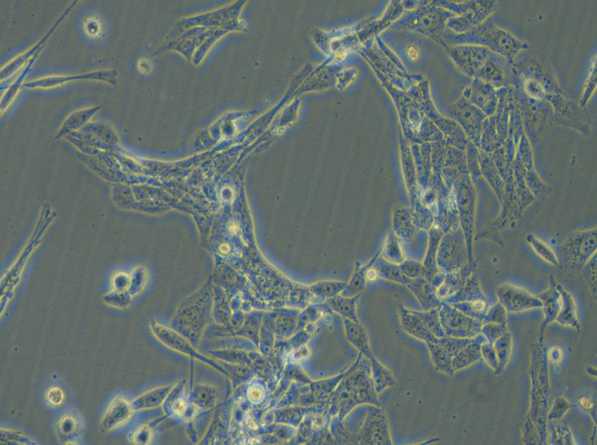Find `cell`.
Masks as SVG:
<instances>
[{
	"label": "cell",
	"instance_id": "6da1fadb",
	"mask_svg": "<svg viewBox=\"0 0 597 445\" xmlns=\"http://www.w3.org/2000/svg\"><path fill=\"white\" fill-rule=\"evenodd\" d=\"M454 39L460 44L485 47L491 52L504 57L512 65L518 55L530 48L529 44L507 30L498 27L489 18L471 31L455 35Z\"/></svg>",
	"mask_w": 597,
	"mask_h": 445
},
{
	"label": "cell",
	"instance_id": "7a4b0ae2",
	"mask_svg": "<svg viewBox=\"0 0 597 445\" xmlns=\"http://www.w3.org/2000/svg\"><path fill=\"white\" fill-rule=\"evenodd\" d=\"M498 103L496 112L483 123L481 143L485 148H496L507 137L509 119L514 103L513 86L498 89Z\"/></svg>",
	"mask_w": 597,
	"mask_h": 445
},
{
	"label": "cell",
	"instance_id": "3957f363",
	"mask_svg": "<svg viewBox=\"0 0 597 445\" xmlns=\"http://www.w3.org/2000/svg\"><path fill=\"white\" fill-rule=\"evenodd\" d=\"M513 86L514 100L521 115L524 128L530 135H540L553 113L551 104L527 95L517 84Z\"/></svg>",
	"mask_w": 597,
	"mask_h": 445
},
{
	"label": "cell",
	"instance_id": "277c9868",
	"mask_svg": "<svg viewBox=\"0 0 597 445\" xmlns=\"http://www.w3.org/2000/svg\"><path fill=\"white\" fill-rule=\"evenodd\" d=\"M454 11L458 17L453 19L450 26L457 34H464L485 23L496 11L498 3L493 0L479 1H452Z\"/></svg>",
	"mask_w": 597,
	"mask_h": 445
},
{
	"label": "cell",
	"instance_id": "5b68a950",
	"mask_svg": "<svg viewBox=\"0 0 597 445\" xmlns=\"http://www.w3.org/2000/svg\"><path fill=\"white\" fill-rule=\"evenodd\" d=\"M364 417L359 425L357 433H354L358 444L391 445V440L386 414L380 406L364 405Z\"/></svg>",
	"mask_w": 597,
	"mask_h": 445
},
{
	"label": "cell",
	"instance_id": "8992f818",
	"mask_svg": "<svg viewBox=\"0 0 597 445\" xmlns=\"http://www.w3.org/2000/svg\"><path fill=\"white\" fill-rule=\"evenodd\" d=\"M545 101L552 107L555 121L564 126L589 134L591 118L588 112L576 105L562 92L548 95Z\"/></svg>",
	"mask_w": 597,
	"mask_h": 445
},
{
	"label": "cell",
	"instance_id": "52a82bcc",
	"mask_svg": "<svg viewBox=\"0 0 597 445\" xmlns=\"http://www.w3.org/2000/svg\"><path fill=\"white\" fill-rule=\"evenodd\" d=\"M346 379L355 395L358 406L365 404L380 406L378 394L371 379L370 362L364 355L359 353Z\"/></svg>",
	"mask_w": 597,
	"mask_h": 445
},
{
	"label": "cell",
	"instance_id": "ba28073f",
	"mask_svg": "<svg viewBox=\"0 0 597 445\" xmlns=\"http://www.w3.org/2000/svg\"><path fill=\"white\" fill-rule=\"evenodd\" d=\"M475 77L491 84L498 90L513 86L515 73L511 63L504 57L491 52Z\"/></svg>",
	"mask_w": 597,
	"mask_h": 445
},
{
	"label": "cell",
	"instance_id": "9c48e42d",
	"mask_svg": "<svg viewBox=\"0 0 597 445\" xmlns=\"http://www.w3.org/2000/svg\"><path fill=\"white\" fill-rule=\"evenodd\" d=\"M453 115L467 137L476 145H480L483 123L487 117L463 97L455 103Z\"/></svg>",
	"mask_w": 597,
	"mask_h": 445
},
{
	"label": "cell",
	"instance_id": "30bf717a",
	"mask_svg": "<svg viewBox=\"0 0 597 445\" xmlns=\"http://www.w3.org/2000/svg\"><path fill=\"white\" fill-rule=\"evenodd\" d=\"M452 57L460 70L474 78L491 54L485 47L472 44H460L451 48Z\"/></svg>",
	"mask_w": 597,
	"mask_h": 445
},
{
	"label": "cell",
	"instance_id": "8fae6325",
	"mask_svg": "<svg viewBox=\"0 0 597 445\" xmlns=\"http://www.w3.org/2000/svg\"><path fill=\"white\" fill-rule=\"evenodd\" d=\"M463 97L480 110L487 117L494 115L498 103V90L478 78H473L463 91Z\"/></svg>",
	"mask_w": 597,
	"mask_h": 445
},
{
	"label": "cell",
	"instance_id": "7c38bea8",
	"mask_svg": "<svg viewBox=\"0 0 597 445\" xmlns=\"http://www.w3.org/2000/svg\"><path fill=\"white\" fill-rule=\"evenodd\" d=\"M134 412L132 402L121 395H117L103 415L100 423L102 433H108L122 428L131 420Z\"/></svg>",
	"mask_w": 597,
	"mask_h": 445
},
{
	"label": "cell",
	"instance_id": "4fadbf2b",
	"mask_svg": "<svg viewBox=\"0 0 597 445\" xmlns=\"http://www.w3.org/2000/svg\"><path fill=\"white\" fill-rule=\"evenodd\" d=\"M150 331L154 335V337L157 339L165 347L171 349L174 351L190 355L193 357H197L199 360L206 361L203 359L200 355L195 351L191 346L186 342L178 333H176L168 326L153 321L150 324Z\"/></svg>",
	"mask_w": 597,
	"mask_h": 445
},
{
	"label": "cell",
	"instance_id": "5bb4252c",
	"mask_svg": "<svg viewBox=\"0 0 597 445\" xmlns=\"http://www.w3.org/2000/svg\"><path fill=\"white\" fill-rule=\"evenodd\" d=\"M400 320L401 326L409 335L427 343L435 342V338L433 333L429 330L424 322L413 311L401 308Z\"/></svg>",
	"mask_w": 597,
	"mask_h": 445
},
{
	"label": "cell",
	"instance_id": "9a60e30c",
	"mask_svg": "<svg viewBox=\"0 0 597 445\" xmlns=\"http://www.w3.org/2000/svg\"><path fill=\"white\" fill-rule=\"evenodd\" d=\"M117 74L115 71H101L86 75H78L75 76L67 77H52L43 79L32 83L26 84V87H53L63 84L66 82L72 81H84V80H100L106 82H114L116 80Z\"/></svg>",
	"mask_w": 597,
	"mask_h": 445
},
{
	"label": "cell",
	"instance_id": "2e32d148",
	"mask_svg": "<svg viewBox=\"0 0 597 445\" xmlns=\"http://www.w3.org/2000/svg\"><path fill=\"white\" fill-rule=\"evenodd\" d=\"M347 341L359 351L370 359L374 354L371 351L369 336L364 326L360 324L342 318Z\"/></svg>",
	"mask_w": 597,
	"mask_h": 445
},
{
	"label": "cell",
	"instance_id": "e0dca14e",
	"mask_svg": "<svg viewBox=\"0 0 597 445\" xmlns=\"http://www.w3.org/2000/svg\"><path fill=\"white\" fill-rule=\"evenodd\" d=\"M170 391V388L160 387L146 391L131 402L135 412H141L161 406Z\"/></svg>",
	"mask_w": 597,
	"mask_h": 445
},
{
	"label": "cell",
	"instance_id": "ac0fdd59",
	"mask_svg": "<svg viewBox=\"0 0 597 445\" xmlns=\"http://www.w3.org/2000/svg\"><path fill=\"white\" fill-rule=\"evenodd\" d=\"M371 365V379L378 394H380L396 384L394 375L391 371L382 364L375 355L369 359Z\"/></svg>",
	"mask_w": 597,
	"mask_h": 445
},
{
	"label": "cell",
	"instance_id": "d6986e66",
	"mask_svg": "<svg viewBox=\"0 0 597 445\" xmlns=\"http://www.w3.org/2000/svg\"><path fill=\"white\" fill-rule=\"evenodd\" d=\"M351 370V367L344 372L329 379H322L312 384V397L316 404H320L329 402V398L337 387L339 383L344 379Z\"/></svg>",
	"mask_w": 597,
	"mask_h": 445
},
{
	"label": "cell",
	"instance_id": "ffe728a7",
	"mask_svg": "<svg viewBox=\"0 0 597 445\" xmlns=\"http://www.w3.org/2000/svg\"><path fill=\"white\" fill-rule=\"evenodd\" d=\"M329 430L336 444H358L354 433H351L338 417H331Z\"/></svg>",
	"mask_w": 597,
	"mask_h": 445
},
{
	"label": "cell",
	"instance_id": "44dd1931",
	"mask_svg": "<svg viewBox=\"0 0 597 445\" xmlns=\"http://www.w3.org/2000/svg\"><path fill=\"white\" fill-rule=\"evenodd\" d=\"M332 310L338 313L342 318L348 319L352 322L359 323L358 316L356 311L355 299H336L329 302Z\"/></svg>",
	"mask_w": 597,
	"mask_h": 445
},
{
	"label": "cell",
	"instance_id": "7402d4cb",
	"mask_svg": "<svg viewBox=\"0 0 597 445\" xmlns=\"http://www.w3.org/2000/svg\"><path fill=\"white\" fill-rule=\"evenodd\" d=\"M81 422L72 414H66L57 422L59 436L71 439L81 430Z\"/></svg>",
	"mask_w": 597,
	"mask_h": 445
},
{
	"label": "cell",
	"instance_id": "603a6c76",
	"mask_svg": "<svg viewBox=\"0 0 597 445\" xmlns=\"http://www.w3.org/2000/svg\"><path fill=\"white\" fill-rule=\"evenodd\" d=\"M63 19V17H62L60 19V21H59V22L54 26L52 31L50 33H48L42 39L41 41L39 42V43L37 45H36L35 47H33L31 49V50H29L26 54H24L21 56H19V57L15 59L14 61L12 63H10L8 66H7V67L4 68L3 72H1V78L4 79L6 77L12 75V74L13 72H14L16 70H17V69L19 66H22L24 63V62L26 61V59L28 58L32 57V55H33L37 50H40L41 47L45 43V42H46V39L48 38V37H50L51 35L52 32L54 31V29L56 28V27L57 26L59 23L62 21Z\"/></svg>",
	"mask_w": 597,
	"mask_h": 445
},
{
	"label": "cell",
	"instance_id": "cb8c5ba5",
	"mask_svg": "<svg viewBox=\"0 0 597 445\" xmlns=\"http://www.w3.org/2000/svg\"><path fill=\"white\" fill-rule=\"evenodd\" d=\"M596 89V57L594 58L592 66L588 78H587L580 106L584 108L589 103L591 96Z\"/></svg>",
	"mask_w": 597,
	"mask_h": 445
},
{
	"label": "cell",
	"instance_id": "d4e9b609",
	"mask_svg": "<svg viewBox=\"0 0 597 445\" xmlns=\"http://www.w3.org/2000/svg\"><path fill=\"white\" fill-rule=\"evenodd\" d=\"M1 444L31 445L37 443L21 432L1 428Z\"/></svg>",
	"mask_w": 597,
	"mask_h": 445
},
{
	"label": "cell",
	"instance_id": "484cf974",
	"mask_svg": "<svg viewBox=\"0 0 597 445\" xmlns=\"http://www.w3.org/2000/svg\"><path fill=\"white\" fill-rule=\"evenodd\" d=\"M130 296L132 295L126 292L120 293L114 291L112 293L105 297L104 301L109 306H112V308L126 309L130 306Z\"/></svg>",
	"mask_w": 597,
	"mask_h": 445
},
{
	"label": "cell",
	"instance_id": "4316f807",
	"mask_svg": "<svg viewBox=\"0 0 597 445\" xmlns=\"http://www.w3.org/2000/svg\"><path fill=\"white\" fill-rule=\"evenodd\" d=\"M46 401L53 408H60L65 403L66 394L60 387H51L45 394Z\"/></svg>",
	"mask_w": 597,
	"mask_h": 445
},
{
	"label": "cell",
	"instance_id": "83f0119b",
	"mask_svg": "<svg viewBox=\"0 0 597 445\" xmlns=\"http://www.w3.org/2000/svg\"><path fill=\"white\" fill-rule=\"evenodd\" d=\"M152 431L148 425H142L137 429L132 437V442L135 444L144 445L148 444L151 442Z\"/></svg>",
	"mask_w": 597,
	"mask_h": 445
},
{
	"label": "cell",
	"instance_id": "f1b7e54d",
	"mask_svg": "<svg viewBox=\"0 0 597 445\" xmlns=\"http://www.w3.org/2000/svg\"><path fill=\"white\" fill-rule=\"evenodd\" d=\"M131 279L128 275L119 274L116 275L112 281L113 289L116 292H126L130 289Z\"/></svg>",
	"mask_w": 597,
	"mask_h": 445
},
{
	"label": "cell",
	"instance_id": "f546056e",
	"mask_svg": "<svg viewBox=\"0 0 597 445\" xmlns=\"http://www.w3.org/2000/svg\"><path fill=\"white\" fill-rule=\"evenodd\" d=\"M407 55L411 61H417L420 57L419 48L415 46H409L407 49Z\"/></svg>",
	"mask_w": 597,
	"mask_h": 445
},
{
	"label": "cell",
	"instance_id": "4dcf8cb0",
	"mask_svg": "<svg viewBox=\"0 0 597 445\" xmlns=\"http://www.w3.org/2000/svg\"><path fill=\"white\" fill-rule=\"evenodd\" d=\"M88 26H92V28L86 27L88 34L96 35L99 33L100 26L99 25V23L95 21H91L88 23Z\"/></svg>",
	"mask_w": 597,
	"mask_h": 445
},
{
	"label": "cell",
	"instance_id": "1f68e13d",
	"mask_svg": "<svg viewBox=\"0 0 597 445\" xmlns=\"http://www.w3.org/2000/svg\"><path fill=\"white\" fill-rule=\"evenodd\" d=\"M139 68L140 70L144 73H148L152 70L151 63L146 59H141Z\"/></svg>",
	"mask_w": 597,
	"mask_h": 445
},
{
	"label": "cell",
	"instance_id": "d6a6232c",
	"mask_svg": "<svg viewBox=\"0 0 597 445\" xmlns=\"http://www.w3.org/2000/svg\"><path fill=\"white\" fill-rule=\"evenodd\" d=\"M378 274L375 270H370L366 273V278L369 281H374L378 279Z\"/></svg>",
	"mask_w": 597,
	"mask_h": 445
},
{
	"label": "cell",
	"instance_id": "836d02e7",
	"mask_svg": "<svg viewBox=\"0 0 597 445\" xmlns=\"http://www.w3.org/2000/svg\"><path fill=\"white\" fill-rule=\"evenodd\" d=\"M580 404L582 405V407L585 409H590L593 407L592 402L587 398H583L580 399Z\"/></svg>",
	"mask_w": 597,
	"mask_h": 445
},
{
	"label": "cell",
	"instance_id": "e575fe53",
	"mask_svg": "<svg viewBox=\"0 0 597 445\" xmlns=\"http://www.w3.org/2000/svg\"><path fill=\"white\" fill-rule=\"evenodd\" d=\"M473 308L476 311H481L485 308V303L482 301H476L473 304Z\"/></svg>",
	"mask_w": 597,
	"mask_h": 445
},
{
	"label": "cell",
	"instance_id": "d590c367",
	"mask_svg": "<svg viewBox=\"0 0 597 445\" xmlns=\"http://www.w3.org/2000/svg\"><path fill=\"white\" fill-rule=\"evenodd\" d=\"M229 230L233 233H237L239 230V226L237 224H232L229 227Z\"/></svg>",
	"mask_w": 597,
	"mask_h": 445
},
{
	"label": "cell",
	"instance_id": "8d00e7d4",
	"mask_svg": "<svg viewBox=\"0 0 597 445\" xmlns=\"http://www.w3.org/2000/svg\"><path fill=\"white\" fill-rule=\"evenodd\" d=\"M229 250H230V248H229L228 245H227V244H222L220 246V251L222 253H228L229 252Z\"/></svg>",
	"mask_w": 597,
	"mask_h": 445
}]
</instances>
